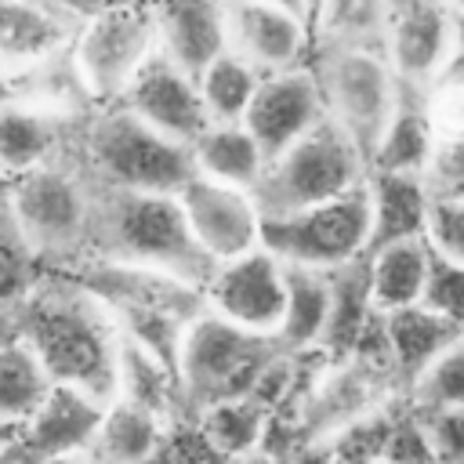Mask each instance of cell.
<instances>
[{"label": "cell", "mask_w": 464, "mask_h": 464, "mask_svg": "<svg viewBox=\"0 0 464 464\" xmlns=\"http://www.w3.org/2000/svg\"><path fill=\"white\" fill-rule=\"evenodd\" d=\"M22 341L36 352L40 366L54 384H76L98 399L116 395L120 362V319L83 283H36L18 304Z\"/></svg>", "instance_id": "obj_1"}, {"label": "cell", "mask_w": 464, "mask_h": 464, "mask_svg": "<svg viewBox=\"0 0 464 464\" xmlns=\"http://www.w3.org/2000/svg\"><path fill=\"white\" fill-rule=\"evenodd\" d=\"M91 250L109 261L149 265L188 283H207L214 261L199 250L178 192L98 188Z\"/></svg>", "instance_id": "obj_2"}, {"label": "cell", "mask_w": 464, "mask_h": 464, "mask_svg": "<svg viewBox=\"0 0 464 464\" xmlns=\"http://www.w3.org/2000/svg\"><path fill=\"white\" fill-rule=\"evenodd\" d=\"M83 167L98 188L178 192L192 174V145L156 130L123 102H105L83 127Z\"/></svg>", "instance_id": "obj_3"}, {"label": "cell", "mask_w": 464, "mask_h": 464, "mask_svg": "<svg viewBox=\"0 0 464 464\" xmlns=\"http://www.w3.org/2000/svg\"><path fill=\"white\" fill-rule=\"evenodd\" d=\"M279 352L276 334H257L214 308H199L178 344V388L188 417L214 402L250 395Z\"/></svg>", "instance_id": "obj_4"}, {"label": "cell", "mask_w": 464, "mask_h": 464, "mask_svg": "<svg viewBox=\"0 0 464 464\" xmlns=\"http://www.w3.org/2000/svg\"><path fill=\"white\" fill-rule=\"evenodd\" d=\"M7 210L14 214L18 228L44 257H72L91 246L94 236V210H98V185L80 156L69 160L62 149L54 160L25 170L14 178Z\"/></svg>", "instance_id": "obj_5"}, {"label": "cell", "mask_w": 464, "mask_h": 464, "mask_svg": "<svg viewBox=\"0 0 464 464\" xmlns=\"http://www.w3.org/2000/svg\"><path fill=\"white\" fill-rule=\"evenodd\" d=\"M370 174V160L359 141L334 120L323 116L308 134L268 160L254 199L261 214H283L308 203H323L359 188Z\"/></svg>", "instance_id": "obj_6"}, {"label": "cell", "mask_w": 464, "mask_h": 464, "mask_svg": "<svg viewBox=\"0 0 464 464\" xmlns=\"http://www.w3.org/2000/svg\"><path fill=\"white\" fill-rule=\"evenodd\" d=\"M261 246L283 265L344 268L370 250V188L366 181L344 196L308 203L283 214H261Z\"/></svg>", "instance_id": "obj_7"}, {"label": "cell", "mask_w": 464, "mask_h": 464, "mask_svg": "<svg viewBox=\"0 0 464 464\" xmlns=\"http://www.w3.org/2000/svg\"><path fill=\"white\" fill-rule=\"evenodd\" d=\"M312 72L319 80L326 116H334L370 160L402 98V80L395 65L388 62L384 51L323 47Z\"/></svg>", "instance_id": "obj_8"}, {"label": "cell", "mask_w": 464, "mask_h": 464, "mask_svg": "<svg viewBox=\"0 0 464 464\" xmlns=\"http://www.w3.org/2000/svg\"><path fill=\"white\" fill-rule=\"evenodd\" d=\"M156 47V14L149 0H120L87 18L72 36V58L98 105L116 102Z\"/></svg>", "instance_id": "obj_9"}, {"label": "cell", "mask_w": 464, "mask_h": 464, "mask_svg": "<svg viewBox=\"0 0 464 464\" xmlns=\"http://www.w3.org/2000/svg\"><path fill=\"white\" fill-rule=\"evenodd\" d=\"M203 297L207 308L221 312L225 319L257 334H276L286 304V265L257 243L246 254L218 261L203 283Z\"/></svg>", "instance_id": "obj_10"}, {"label": "cell", "mask_w": 464, "mask_h": 464, "mask_svg": "<svg viewBox=\"0 0 464 464\" xmlns=\"http://www.w3.org/2000/svg\"><path fill=\"white\" fill-rule=\"evenodd\" d=\"M178 199L199 250L214 265L236 254H246L261 243V207L250 188L225 185L196 170L178 188Z\"/></svg>", "instance_id": "obj_11"}, {"label": "cell", "mask_w": 464, "mask_h": 464, "mask_svg": "<svg viewBox=\"0 0 464 464\" xmlns=\"http://www.w3.org/2000/svg\"><path fill=\"white\" fill-rule=\"evenodd\" d=\"M102 413H105V399H98L76 384L51 381L40 406L18 428V439L7 457H29V460L91 457L94 435L102 428Z\"/></svg>", "instance_id": "obj_12"}, {"label": "cell", "mask_w": 464, "mask_h": 464, "mask_svg": "<svg viewBox=\"0 0 464 464\" xmlns=\"http://www.w3.org/2000/svg\"><path fill=\"white\" fill-rule=\"evenodd\" d=\"M116 102H123L145 123H152L156 130H163L185 145H192L214 123L207 112V102L199 94V80L188 69H181L178 62H170L160 47L134 72V80L127 83V91Z\"/></svg>", "instance_id": "obj_13"}, {"label": "cell", "mask_w": 464, "mask_h": 464, "mask_svg": "<svg viewBox=\"0 0 464 464\" xmlns=\"http://www.w3.org/2000/svg\"><path fill=\"white\" fill-rule=\"evenodd\" d=\"M323 116H326V102H323L315 72L290 65V69H276L261 76L243 123L250 127V134L261 141L265 156L272 160L286 145H294L301 134H308Z\"/></svg>", "instance_id": "obj_14"}, {"label": "cell", "mask_w": 464, "mask_h": 464, "mask_svg": "<svg viewBox=\"0 0 464 464\" xmlns=\"http://www.w3.org/2000/svg\"><path fill=\"white\" fill-rule=\"evenodd\" d=\"M388 62L410 87L431 83L453 58V4L450 0H392Z\"/></svg>", "instance_id": "obj_15"}, {"label": "cell", "mask_w": 464, "mask_h": 464, "mask_svg": "<svg viewBox=\"0 0 464 464\" xmlns=\"http://www.w3.org/2000/svg\"><path fill=\"white\" fill-rule=\"evenodd\" d=\"M308 22L272 0H225L228 51L243 54L261 72L301 65L308 47Z\"/></svg>", "instance_id": "obj_16"}, {"label": "cell", "mask_w": 464, "mask_h": 464, "mask_svg": "<svg viewBox=\"0 0 464 464\" xmlns=\"http://www.w3.org/2000/svg\"><path fill=\"white\" fill-rule=\"evenodd\" d=\"M160 51L199 76L221 51H228L225 0H152Z\"/></svg>", "instance_id": "obj_17"}, {"label": "cell", "mask_w": 464, "mask_h": 464, "mask_svg": "<svg viewBox=\"0 0 464 464\" xmlns=\"http://www.w3.org/2000/svg\"><path fill=\"white\" fill-rule=\"evenodd\" d=\"M76 22L47 0H0V69L14 80L72 44Z\"/></svg>", "instance_id": "obj_18"}, {"label": "cell", "mask_w": 464, "mask_h": 464, "mask_svg": "<svg viewBox=\"0 0 464 464\" xmlns=\"http://www.w3.org/2000/svg\"><path fill=\"white\" fill-rule=\"evenodd\" d=\"M381 337H384V355H388L395 377L410 388L453 341L464 337V326L446 319L442 312L428 308L424 301H417V304L384 312Z\"/></svg>", "instance_id": "obj_19"}, {"label": "cell", "mask_w": 464, "mask_h": 464, "mask_svg": "<svg viewBox=\"0 0 464 464\" xmlns=\"http://www.w3.org/2000/svg\"><path fill=\"white\" fill-rule=\"evenodd\" d=\"M366 188H370V250L428 232L431 188H428L424 174L370 170L366 174Z\"/></svg>", "instance_id": "obj_20"}, {"label": "cell", "mask_w": 464, "mask_h": 464, "mask_svg": "<svg viewBox=\"0 0 464 464\" xmlns=\"http://www.w3.org/2000/svg\"><path fill=\"white\" fill-rule=\"evenodd\" d=\"M65 123L69 116L11 94L0 105V174L22 178L25 170L54 160L65 149Z\"/></svg>", "instance_id": "obj_21"}, {"label": "cell", "mask_w": 464, "mask_h": 464, "mask_svg": "<svg viewBox=\"0 0 464 464\" xmlns=\"http://www.w3.org/2000/svg\"><path fill=\"white\" fill-rule=\"evenodd\" d=\"M431 257H435V250H431L428 236L373 246L366 254V283H370L373 308L384 315V312L424 301L428 276H431Z\"/></svg>", "instance_id": "obj_22"}, {"label": "cell", "mask_w": 464, "mask_h": 464, "mask_svg": "<svg viewBox=\"0 0 464 464\" xmlns=\"http://www.w3.org/2000/svg\"><path fill=\"white\" fill-rule=\"evenodd\" d=\"M330 312H334V272L286 265V304H283V323L276 330L279 344L294 355L323 348V337L330 330Z\"/></svg>", "instance_id": "obj_23"}, {"label": "cell", "mask_w": 464, "mask_h": 464, "mask_svg": "<svg viewBox=\"0 0 464 464\" xmlns=\"http://www.w3.org/2000/svg\"><path fill=\"white\" fill-rule=\"evenodd\" d=\"M192 160L196 170L225 181V185H239V188H257L268 156L261 149V141L250 134V127L243 120H228V123H210L196 141H192Z\"/></svg>", "instance_id": "obj_24"}, {"label": "cell", "mask_w": 464, "mask_h": 464, "mask_svg": "<svg viewBox=\"0 0 464 464\" xmlns=\"http://www.w3.org/2000/svg\"><path fill=\"white\" fill-rule=\"evenodd\" d=\"M439 149L435 123L428 116V105L413 94L410 83H402V98L370 156V170H410L424 174L431 167V156Z\"/></svg>", "instance_id": "obj_25"}, {"label": "cell", "mask_w": 464, "mask_h": 464, "mask_svg": "<svg viewBox=\"0 0 464 464\" xmlns=\"http://www.w3.org/2000/svg\"><path fill=\"white\" fill-rule=\"evenodd\" d=\"M116 395L149 406L152 413H160L170 424V413L181 402L178 366L170 359H163L160 352H152L149 344L123 334L120 337V362H116Z\"/></svg>", "instance_id": "obj_26"}, {"label": "cell", "mask_w": 464, "mask_h": 464, "mask_svg": "<svg viewBox=\"0 0 464 464\" xmlns=\"http://www.w3.org/2000/svg\"><path fill=\"white\" fill-rule=\"evenodd\" d=\"M167 420L134 399H109L102 413V428L94 435V460H149L163 450Z\"/></svg>", "instance_id": "obj_27"}, {"label": "cell", "mask_w": 464, "mask_h": 464, "mask_svg": "<svg viewBox=\"0 0 464 464\" xmlns=\"http://www.w3.org/2000/svg\"><path fill=\"white\" fill-rule=\"evenodd\" d=\"M192 420L214 457H254L261 453V439L268 431L272 410L254 395H239L199 410Z\"/></svg>", "instance_id": "obj_28"}, {"label": "cell", "mask_w": 464, "mask_h": 464, "mask_svg": "<svg viewBox=\"0 0 464 464\" xmlns=\"http://www.w3.org/2000/svg\"><path fill=\"white\" fill-rule=\"evenodd\" d=\"M388 18H392V0H319L312 25L319 33V47L384 51Z\"/></svg>", "instance_id": "obj_29"}, {"label": "cell", "mask_w": 464, "mask_h": 464, "mask_svg": "<svg viewBox=\"0 0 464 464\" xmlns=\"http://www.w3.org/2000/svg\"><path fill=\"white\" fill-rule=\"evenodd\" d=\"M261 69L250 65L243 54L236 51H221L196 80H199V94L207 102V112L214 123H228V120H243L246 105L261 83Z\"/></svg>", "instance_id": "obj_30"}, {"label": "cell", "mask_w": 464, "mask_h": 464, "mask_svg": "<svg viewBox=\"0 0 464 464\" xmlns=\"http://www.w3.org/2000/svg\"><path fill=\"white\" fill-rule=\"evenodd\" d=\"M47 388H51V377L25 341L0 348V420L22 428L29 413L40 406V399L47 395Z\"/></svg>", "instance_id": "obj_31"}, {"label": "cell", "mask_w": 464, "mask_h": 464, "mask_svg": "<svg viewBox=\"0 0 464 464\" xmlns=\"http://www.w3.org/2000/svg\"><path fill=\"white\" fill-rule=\"evenodd\" d=\"M40 254L18 228L7 203L0 207V304H22L36 286Z\"/></svg>", "instance_id": "obj_32"}, {"label": "cell", "mask_w": 464, "mask_h": 464, "mask_svg": "<svg viewBox=\"0 0 464 464\" xmlns=\"http://www.w3.org/2000/svg\"><path fill=\"white\" fill-rule=\"evenodd\" d=\"M395 413H399V410L377 406V410H370V413L348 420L341 431H334V435L323 442V450H326L330 457H341V460H384V446H388Z\"/></svg>", "instance_id": "obj_33"}, {"label": "cell", "mask_w": 464, "mask_h": 464, "mask_svg": "<svg viewBox=\"0 0 464 464\" xmlns=\"http://www.w3.org/2000/svg\"><path fill=\"white\" fill-rule=\"evenodd\" d=\"M417 410L439 406H464V337L453 341L413 384H410Z\"/></svg>", "instance_id": "obj_34"}, {"label": "cell", "mask_w": 464, "mask_h": 464, "mask_svg": "<svg viewBox=\"0 0 464 464\" xmlns=\"http://www.w3.org/2000/svg\"><path fill=\"white\" fill-rule=\"evenodd\" d=\"M424 236L435 254L464 265V196H431Z\"/></svg>", "instance_id": "obj_35"}, {"label": "cell", "mask_w": 464, "mask_h": 464, "mask_svg": "<svg viewBox=\"0 0 464 464\" xmlns=\"http://www.w3.org/2000/svg\"><path fill=\"white\" fill-rule=\"evenodd\" d=\"M424 304L464 326V265L460 261H450L442 254L431 257V276H428Z\"/></svg>", "instance_id": "obj_36"}, {"label": "cell", "mask_w": 464, "mask_h": 464, "mask_svg": "<svg viewBox=\"0 0 464 464\" xmlns=\"http://www.w3.org/2000/svg\"><path fill=\"white\" fill-rule=\"evenodd\" d=\"M384 460H435V450H431V439H428V428L417 406L395 413Z\"/></svg>", "instance_id": "obj_37"}, {"label": "cell", "mask_w": 464, "mask_h": 464, "mask_svg": "<svg viewBox=\"0 0 464 464\" xmlns=\"http://www.w3.org/2000/svg\"><path fill=\"white\" fill-rule=\"evenodd\" d=\"M435 460H464V406L420 410Z\"/></svg>", "instance_id": "obj_38"}, {"label": "cell", "mask_w": 464, "mask_h": 464, "mask_svg": "<svg viewBox=\"0 0 464 464\" xmlns=\"http://www.w3.org/2000/svg\"><path fill=\"white\" fill-rule=\"evenodd\" d=\"M51 7H58L65 18H72L76 25H83L87 18H94L98 11H105V7H112V4H120V0H47Z\"/></svg>", "instance_id": "obj_39"}, {"label": "cell", "mask_w": 464, "mask_h": 464, "mask_svg": "<svg viewBox=\"0 0 464 464\" xmlns=\"http://www.w3.org/2000/svg\"><path fill=\"white\" fill-rule=\"evenodd\" d=\"M22 341V315L18 304H0V348Z\"/></svg>", "instance_id": "obj_40"}, {"label": "cell", "mask_w": 464, "mask_h": 464, "mask_svg": "<svg viewBox=\"0 0 464 464\" xmlns=\"http://www.w3.org/2000/svg\"><path fill=\"white\" fill-rule=\"evenodd\" d=\"M272 4H279V7H286V11H294V14H301L308 25H312L315 7H319V0H272Z\"/></svg>", "instance_id": "obj_41"}, {"label": "cell", "mask_w": 464, "mask_h": 464, "mask_svg": "<svg viewBox=\"0 0 464 464\" xmlns=\"http://www.w3.org/2000/svg\"><path fill=\"white\" fill-rule=\"evenodd\" d=\"M453 58H464V11H453Z\"/></svg>", "instance_id": "obj_42"}, {"label": "cell", "mask_w": 464, "mask_h": 464, "mask_svg": "<svg viewBox=\"0 0 464 464\" xmlns=\"http://www.w3.org/2000/svg\"><path fill=\"white\" fill-rule=\"evenodd\" d=\"M14 439H18V424H7V420H0V457H7V453H11Z\"/></svg>", "instance_id": "obj_43"}, {"label": "cell", "mask_w": 464, "mask_h": 464, "mask_svg": "<svg viewBox=\"0 0 464 464\" xmlns=\"http://www.w3.org/2000/svg\"><path fill=\"white\" fill-rule=\"evenodd\" d=\"M11 188H14V178L11 174H0V207L11 199Z\"/></svg>", "instance_id": "obj_44"}, {"label": "cell", "mask_w": 464, "mask_h": 464, "mask_svg": "<svg viewBox=\"0 0 464 464\" xmlns=\"http://www.w3.org/2000/svg\"><path fill=\"white\" fill-rule=\"evenodd\" d=\"M453 4V11H464V0H450Z\"/></svg>", "instance_id": "obj_45"}]
</instances>
